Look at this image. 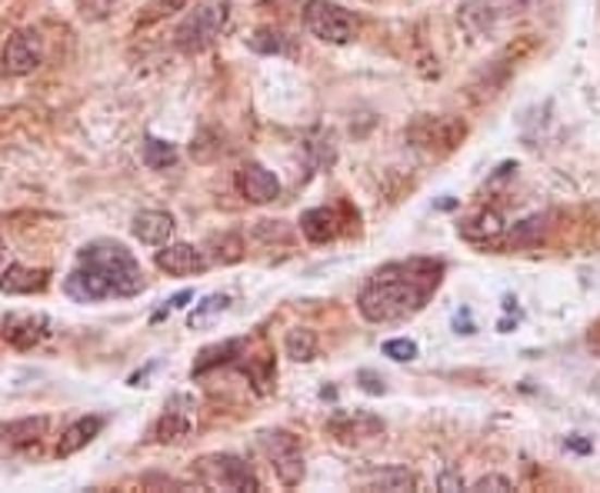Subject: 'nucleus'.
<instances>
[{"mask_svg":"<svg viewBox=\"0 0 600 493\" xmlns=\"http://www.w3.org/2000/svg\"><path fill=\"white\" fill-rule=\"evenodd\" d=\"M441 260H401L380 267L357 294V310L370 323H404L424 310L430 294L441 287Z\"/></svg>","mask_w":600,"mask_h":493,"instance_id":"obj_1","label":"nucleus"},{"mask_svg":"<svg viewBox=\"0 0 600 493\" xmlns=\"http://www.w3.org/2000/svg\"><path fill=\"white\" fill-rule=\"evenodd\" d=\"M77 304H97L107 297H134L144 291V270L137 257L118 241H94L81 250L77 267L64 284Z\"/></svg>","mask_w":600,"mask_h":493,"instance_id":"obj_2","label":"nucleus"},{"mask_svg":"<svg viewBox=\"0 0 600 493\" xmlns=\"http://www.w3.org/2000/svg\"><path fill=\"white\" fill-rule=\"evenodd\" d=\"M231 17V0H200V4L177 24L174 30V44L184 53H200L204 47H210L221 30L228 27Z\"/></svg>","mask_w":600,"mask_h":493,"instance_id":"obj_3","label":"nucleus"},{"mask_svg":"<svg viewBox=\"0 0 600 493\" xmlns=\"http://www.w3.org/2000/svg\"><path fill=\"white\" fill-rule=\"evenodd\" d=\"M304 27L310 37L344 47L357 37V17L351 11H344L341 4H331V0H307L304 4Z\"/></svg>","mask_w":600,"mask_h":493,"instance_id":"obj_4","label":"nucleus"},{"mask_svg":"<svg viewBox=\"0 0 600 493\" xmlns=\"http://www.w3.org/2000/svg\"><path fill=\"white\" fill-rule=\"evenodd\" d=\"M194 470H197V480L210 490H234V493L260 490L257 473L237 454H207L197 460Z\"/></svg>","mask_w":600,"mask_h":493,"instance_id":"obj_5","label":"nucleus"},{"mask_svg":"<svg viewBox=\"0 0 600 493\" xmlns=\"http://www.w3.org/2000/svg\"><path fill=\"white\" fill-rule=\"evenodd\" d=\"M260 451L267 454L270 467H274L278 480L284 486H301L307 467H304V451L297 444V436L287 430H264L260 433Z\"/></svg>","mask_w":600,"mask_h":493,"instance_id":"obj_6","label":"nucleus"},{"mask_svg":"<svg viewBox=\"0 0 600 493\" xmlns=\"http://www.w3.org/2000/svg\"><path fill=\"white\" fill-rule=\"evenodd\" d=\"M194 423H197V404H194V397L177 394V397H171L168 404H163V414H160V420L154 427V436H157L160 444H181L184 436H191Z\"/></svg>","mask_w":600,"mask_h":493,"instance_id":"obj_7","label":"nucleus"},{"mask_svg":"<svg viewBox=\"0 0 600 493\" xmlns=\"http://www.w3.org/2000/svg\"><path fill=\"white\" fill-rule=\"evenodd\" d=\"M4 71L14 74V77H27L40 67L44 61V44H40V34L37 30H21L8 40L4 47Z\"/></svg>","mask_w":600,"mask_h":493,"instance_id":"obj_8","label":"nucleus"},{"mask_svg":"<svg viewBox=\"0 0 600 493\" xmlns=\"http://www.w3.org/2000/svg\"><path fill=\"white\" fill-rule=\"evenodd\" d=\"M237 190L250 204H274L281 197V181L274 177V171H267L264 163L247 160L237 171Z\"/></svg>","mask_w":600,"mask_h":493,"instance_id":"obj_9","label":"nucleus"},{"mask_svg":"<svg viewBox=\"0 0 600 493\" xmlns=\"http://www.w3.org/2000/svg\"><path fill=\"white\" fill-rule=\"evenodd\" d=\"M407 137H411L414 147H420V150H427V147L454 150L457 140L464 137V124H457V121H451V118H420V121L411 127Z\"/></svg>","mask_w":600,"mask_h":493,"instance_id":"obj_10","label":"nucleus"},{"mask_svg":"<svg viewBox=\"0 0 600 493\" xmlns=\"http://www.w3.org/2000/svg\"><path fill=\"white\" fill-rule=\"evenodd\" d=\"M154 260L160 270H168L171 278H194V273L207 270V257L194 244H163V250H157Z\"/></svg>","mask_w":600,"mask_h":493,"instance_id":"obj_11","label":"nucleus"},{"mask_svg":"<svg viewBox=\"0 0 600 493\" xmlns=\"http://www.w3.org/2000/svg\"><path fill=\"white\" fill-rule=\"evenodd\" d=\"M134 237L150 247H163L174 237V217L168 210H140L134 217Z\"/></svg>","mask_w":600,"mask_h":493,"instance_id":"obj_12","label":"nucleus"},{"mask_svg":"<svg viewBox=\"0 0 600 493\" xmlns=\"http://www.w3.org/2000/svg\"><path fill=\"white\" fill-rule=\"evenodd\" d=\"M44 433H47V417H27V420H14V423L0 427V444H4L8 454H14V451L37 447Z\"/></svg>","mask_w":600,"mask_h":493,"instance_id":"obj_13","label":"nucleus"},{"mask_svg":"<svg viewBox=\"0 0 600 493\" xmlns=\"http://www.w3.org/2000/svg\"><path fill=\"white\" fill-rule=\"evenodd\" d=\"M498 14L501 11H498L494 0H464V4L457 8V21L464 24V30L470 37H483V34L494 30Z\"/></svg>","mask_w":600,"mask_h":493,"instance_id":"obj_14","label":"nucleus"},{"mask_svg":"<svg viewBox=\"0 0 600 493\" xmlns=\"http://www.w3.org/2000/svg\"><path fill=\"white\" fill-rule=\"evenodd\" d=\"M50 334V320L47 317H11L4 323V337L17 347V350H27L34 344H40L44 337Z\"/></svg>","mask_w":600,"mask_h":493,"instance_id":"obj_15","label":"nucleus"},{"mask_svg":"<svg viewBox=\"0 0 600 493\" xmlns=\"http://www.w3.org/2000/svg\"><path fill=\"white\" fill-rule=\"evenodd\" d=\"M301 231H304L307 241L327 244V241H334L341 234V217L331 207H314L301 217Z\"/></svg>","mask_w":600,"mask_h":493,"instance_id":"obj_16","label":"nucleus"},{"mask_svg":"<svg viewBox=\"0 0 600 493\" xmlns=\"http://www.w3.org/2000/svg\"><path fill=\"white\" fill-rule=\"evenodd\" d=\"M103 430V417H81L74 420L64 433H61V441H58V457H74L77 451H84L94 436Z\"/></svg>","mask_w":600,"mask_h":493,"instance_id":"obj_17","label":"nucleus"},{"mask_svg":"<svg viewBox=\"0 0 600 493\" xmlns=\"http://www.w3.org/2000/svg\"><path fill=\"white\" fill-rule=\"evenodd\" d=\"M47 284H50L47 270H34V267H21V263H11L4 270V278H0V291L4 294H34V291H44Z\"/></svg>","mask_w":600,"mask_h":493,"instance_id":"obj_18","label":"nucleus"},{"mask_svg":"<svg viewBox=\"0 0 600 493\" xmlns=\"http://www.w3.org/2000/svg\"><path fill=\"white\" fill-rule=\"evenodd\" d=\"M228 310H231V294H210V297H204V300L191 310L187 326H191V331H204V326H210L213 320H221Z\"/></svg>","mask_w":600,"mask_h":493,"instance_id":"obj_19","label":"nucleus"},{"mask_svg":"<svg viewBox=\"0 0 600 493\" xmlns=\"http://www.w3.org/2000/svg\"><path fill=\"white\" fill-rule=\"evenodd\" d=\"M461 234L470 237V241H494V237L504 234V221L494 210H480L477 217H470V221L461 227Z\"/></svg>","mask_w":600,"mask_h":493,"instance_id":"obj_20","label":"nucleus"},{"mask_svg":"<svg viewBox=\"0 0 600 493\" xmlns=\"http://www.w3.org/2000/svg\"><path fill=\"white\" fill-rule=\"evenodd\" d=\"M284 350H287L291 360L310 363L317 357V337H314V331H307V326H294V331H287V337H284Z\"/></svg>","mask_w":600,"mask_h":493,"instance_id":"obj_21","label":"nucleus"},{"mask_svg":"<svg viewBox=\"0 0 600 493\" xmlns=\"http://www.w3.org/2000/svg\"><path fill=\"white\" fill-rule=\"evenodd\" d=\"M144 163L150 171H168L177 163V147L171 140H157V137H147L144 140Z\"/></svg>","mask_w":600,"mask_h":493,"instance_id":"obj_22","label":"nucleus"},{"mask_svg":"<svg viewBox=\"0 0 600 493\" xmlns=\"http://www.w3.org/2000/svg\"><path fill=\"white\" fill-rule=\"evenodd\" d=\"M370 486L374 490H391V493H407V490L417 486V480L407 467H388V470H380V473L370 477Z\"/></svg>","mask_w":600,"mask_h":493,"instance_id":"obj_23","label":"nucleus"},{"mask_svg":"<svg viewBox=\"0 0 600 493\" xmlns=\"http://www.w3.org/2000/svg\"><path fill=\"white\" fill-rule=\"evenodd\" d=\"M237 350H241V341H228V344H221V347H207V350H200V360H197L194 373L200 377V373H207V370L217 367V363H228Z\"/></svg>","mask_w":600,"mask_h":493,"instance_id":"obj_24","label":"nucleus"},{"mask_svg":"<svg viewBox=\"0 0 600 493\" xmlns=\"http://www.w3.org/2000/svg\"><path fill=\"white\" fill-rule=\"evenodd\" d=\"M384 357H391V360H397V363H411V360H417V344L407 341V337L388 341V344H384Z\"/></svg>","mask_w":600,"mask_h":493,"instance_id":"obj_25","label":"nucleus"},{"mask_svg":"<svg viewBox=\"0 0 600 493\" xmlns=\"http://www.w3.org/2000/svg\"><path fill=\"white\" fill-rule=\"evenodd\" d=\"M191 4V0H150V14L144 17V24H150V21H160V17H168V14H177V11H184Z\"/></svg>","mask_w":600,"mask_h":493,"instance_id":"obj_26","label":"nucleus"},{"mask_svg":"<svg viewBox=\"0 0 600 493\" xmlns=\"http://www.w3.org/2000/svg\"><path fill=\"white\" fill-rule=\"evenodd\" d=\"M270 37H274V40H264V34H254V37H250V47H254V50H264V53H287V50H291V47L284 44V34L270 30Z\"/></svg>","mask_w":600,"mask_h":493,"instance_id":"obj_27","label":"nucleus"},{"mask_svg":"<svg viewBox=\"0 0 600 493\" xmlns=\"http://www.w3.org/2000/svg\"><path fill=\"white\" fill-rule=\"evenodd\" d=\"M470 490H477V493H487V490H494V493H507V490H514V483L507 480V477H501V473H487V477H480Z\"/></svg>","mask_w":600,"mask_h":493,"instance_id":"obj_28","label":"nucleus"},{"mask_svg":"<svg viewBox=\"0 0 600 493\" xmlns=\"http://www.w3.org/2000/svg\"><path fill=\"white\" fill-rule=\"evenodd\" d=\"M191 297H194L191 291H184V294H177V297H171L168 304H163V307H160V310L154 313V323H157V320H163V317H168V313H174V310H181V307H184V304H187Z\"/></svg>","mask_w":600,"mask_h":493,"instance_id":"obj_29","label":"nucleus"},{"mask_svg":"<svg viewBox=\"0 0 600 493\" xmlns=\"http://www.w3.org/2000/svg\"><path fill=\"white\" fill-rule=\"evenodd\" d=\"M360 380H364V391H367V394H384V380H380L377 373L360 370Z\"/></svg>","mask_w":600,"mask_h":493,"instance_id":"obj_30","label":"nucleus"},{"mask_svg":"<svg viewBox=\"0 0 600 493\" xmlns=\"http://www.w3.org/2000/svg\"><path fill=\"white\" fill-rule=\"evenodd\" d=\"M494 4H498V11H527L530 4H534V0H494Z\"/></svg>","mask_w":600,"mask_h":493,"instance_id":"obj_31","label":"nucleus"},{"mask_svg":"<svg viewBox=\"0 0 600 493\" xmlns=\"http://www.w3.org/2000/svg\"><path fill=\"white\" fill-rule=\"evenodd\" d=\"M438 486H441V490H464V477H461V473H444V477L438 480Z\"/></svg>","mask_w":600,"mask_h":493,"instance_id":"obj_32","label":"nucleus"},{"mask_svg":"<svg viewBox=\"0 0 600 493\" xmlns=\"http://www.w3.org/2000/svg\"><path fill=\"white\" fill-rule=\"evenodd\" d=\"M571 447L574 451H590V444H584V441H571Z\"/></svg>","mask_w":600,"mask_h":493,"instance_id":"obj_33","label":"nucleus"},{"mask_svg":"<svg viewBox=\"0 0 600 493\" xmlns=\"http://www.w3.org/2000/svg\"><path fill=\"white\" fill-rule=\"evenodd\" d=\"M0 263H4V244H0Z\"/></svg>","mask_w":600,"mask_h":493,"instance_id":"obj_34","label":"nucleus"}]
</instances>
